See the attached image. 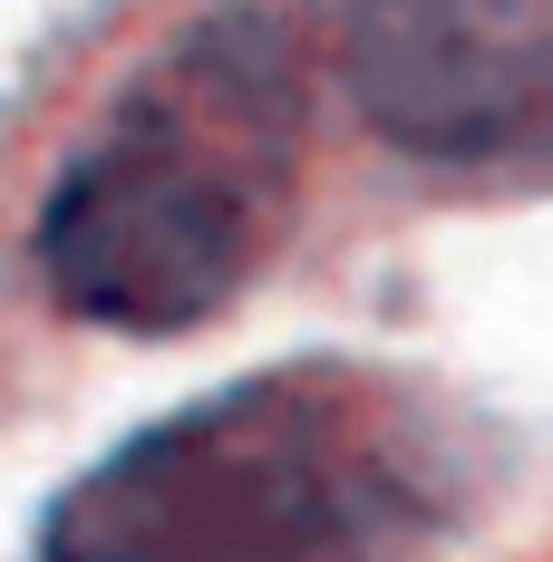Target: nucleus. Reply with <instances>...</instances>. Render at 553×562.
Returning <instances> with one entry per match:
<instances>
[{
	"label": "nucleus",
	"mask_w": 553,
	"mask_h": 562,
	"mask_svg": "<svg viewBox=\"0 0 553 562\" xmlns=\"http://www.w3.org/2000/svg\"><path fill=\"white\" fill-rule=\"evenodd\" d=\"M466 505V437L369 359H291L108 447L40 562H408Z\"/></svg>",
	"instance_id": "nucleus-1"
},
{
	"label": "nucleus",
	"mask_w": 553,
	"mask_h": 562,
	"mask_svg": "<svg viewBox=\"0 0 553 562\" xmlns=\"http://www.w3.org/2000/svg\"><path fill=\"white\" fill-rule=\"evenodd\" d=\"M301 40L233 0L126 78L40 204V272L78 321L185 330L253 281L301 175Z\"/></svg>",
	"instance_id": "nucleus-2"
},
{
	"label": "nucleus",
	"mask_w": 553,
	"mask_h": 562,
	"mask_svg": "<svg viewBox=\"0 0 553 562\" xmlns=\"http://www.w3.org/2000/svg\"><path fill=\"white\" fill-rule=\"evenodd\" d=\"M340 68L388 146L476 166L553 126V0H360Z\"/></svg>",
	"instance_id": "nucleus-3"
}]
</instances>
